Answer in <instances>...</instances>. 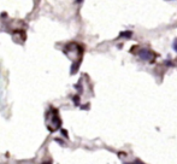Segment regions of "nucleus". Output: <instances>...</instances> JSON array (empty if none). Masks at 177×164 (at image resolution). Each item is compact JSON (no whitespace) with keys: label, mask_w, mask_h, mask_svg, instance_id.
Masks as SVG:
<instances>
[{"label":"nucleus","mask_w":177,"mask_h":164,"mask_svg":"<svg viewBox=\"0 0 177 164\" xmlns=\"http://www.w3.org/2000/svg\"><path fill=\"white\" fill-rule=\"evenodd\" d=\"M72 101L75 103V105H78V104H80V96H78V95H75V96L72 98Z\"/></svg>","instance_id":"nucleus-3"},{"label":"nucleus","mask_w":177,"mask_h":164,"mask_svg":"<svg viewBox=\"0 0 177 164\" xmlns=\"http://www.w3.org/2000/svg\"><path fill=\"white\" fill-rule=\"evenodd\" d=\"M172 48H174V51L177 53V39H175L174 42H172Z\"/></svg>","instance_id":"nucleus-4"},{"label":"nucleus","mask_w":177,"mask_h":164,"mask_svg":"<svg viewBox=\"0 0 177 164\" xmlns=\"http://www.w3.org/2000/svg\"><path fill=\"white\" fill-rule=\"evenodd\" d=\"M131 35H132V32L131 30H128V32H122L119 34L121 38H131Z\"/></svg>","instance_id":"nucleus-2"},{"label":"nucleus","mask_w":177,"mask_h":164,"mask_svg":"<svg viewBox=\"0 0 177 164\" xmlns=\"http://www.w3.org/2000/svg\"><path fill=\"white\" fill-rule=\"evenodd\" d=\"M137 54H139L140 59H141V61H145V62L151 61V59L154 57V53L151 50H148V48H141V50L139 51Z\"/></svg>","instance_id":"nucleus-1"},{"label":"nucleus","mask_w":177,"mask_h":164,"mask_svg":"<svg viewBox=\"0 0 177 164\" xmlns=\"http://www.w3.org/2000/svg\"><path fill=\"white\" fill-rule=\"evenodd\" d=\"M62 134H63V135H64V138H66V139L69 138V136H68V132H66L65 129H62Z\"/></svg>","instance_id":"nucleus-5"},{"label":"nucleus","mask_w":177,"mask_h":164,"mask_svg":"<svg viewBox=\"0 0 177 164\" xmlns=\"http://www.w3.org/2000/svg\"><path fill=\"white\" fill-rule=\"evenodd\" d=\"M76 3H78V4H80V3H82V0H76Z\"/></svg>","instance_id":"nucleus-6"}]
</instances>
